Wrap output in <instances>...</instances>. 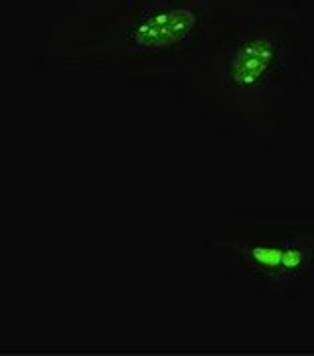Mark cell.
I'll use <instances>...</instances> for the list:
<instances>
[{
    "instance_id": "3",
    "label": "cell",
    "mask_w": 314,
    "mask_h": 356,
    "mask_svg": "<svg viewBox=\"0 0 314 356\" xmlns=\"http://www.w3.org/2000/svg\"><path fill=\"white\" fill-rule=\"evenodd\" d=\"M220 264L255 291L297 289L314 281V216L259 218L224 229Z\"/></svg>"
},
{
    "instance_id": "1",
    "label": "cell",
    "mask_w": 314,
    "mask_h": 356,
    "mask_svg": "<svg viewBox=\"0 0 314 356\" xmlns=\"http://www.w3.org/2000/svg\"><path fill=\"white\" fill-rule=\"evenodd\" d=\"M249 6L253 0H93L65 10L58 51L72 70L180 76L227 16Z\"/></svg>"
},
{
    "instance_id": "2",
    "label": "cell",
    "mask_w": 314,
    "mask_h": 356,
    "mask_svg": "<svg viewBox=\"0 0 314 356\" xmlns=\"http://www.w3.org/2000/svg\"><path fill=\"white\" fill-rule=\"evenodd\" d=\"M313 32L299 14L253 6L227 16L194 64L201 103L255 135L283 133L285 93L308 77Z\"/></svg>"
}]
</instances>
